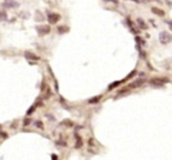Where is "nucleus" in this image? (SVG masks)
Returning a JSON list of instances; mask_svg holds the SVG:
<instances>
[{
	"instance_id": "nucleus-1",
	"label": "nucleus",
	"mask_w": 172,
	"mask_h": 160,
	"mask_svg": "<svg viewBox=\"0 0 172 160\" xmlns=\"http://www.w3.org/2000/svg\"><path fill=\"white\" fill-rule=\"evenodd\" d=\"M159 40H160L161 44L166 45V44H169V43H171L172 41V35L169 33V32H166V31L160 32V34H159Z\"/></svg>"
},
{
	"instance_id": "nucleus-2",
	"label": "nucleus",
	"mask_w": 172,
	"mask_h": 160,
	"mask_svg": "<svg viewBox=\"0 0 172 160\" xmlns=\"http://www.w3.org/2000/svg\"><path fill=\"white\" fill-rule=\"evenodd\" d=\"M51 31V27L48 25H43V26H37V32L39 35H46Z\"/></svg>"
},
{
	"instance_id": "nucleus-3",
	"label": "nucleus",
	"mask_w": 172,
	"mask_h": 160,
	"mask_svg": "<svg viewBox=\"0 0 172 160\" xmlns=\"http://www.w3.org/2000/svg\"><path fill=\"white\" fill-rule=\"evenodd\" d=\"M2 6L5 8H17V7H19V2L15 0H5Z\"/></svg>"
},
{
	"instance_id": "nucleus-4",
	"label": "nucleus",
	"mask_w": 172,
	"mask_h": 160,
	"mask_svg": "<svg viewBox=\"0 0 172 160\" xmlns=\"http://www.w3.org/2000/svg\"><path fill=\"white\" fill-rule=\"evenodd\" d=\"M167 83V79H159V78H155L150 80V85L152 86H164V84Z\"/></svg>"
},
{
	"instance_id": "nucleus-5",
	"label": "nucleus",
	"mask_w": 172,
	"mask_h": 160,
	"mask_svg": "<svg viewBox=\"0 0 172 160\" xmlns=\"http://www.w3.org/2000/svg\"><path fill=\"white\" fill-rule=\"evenodd\" d=\"M47 20H48L50 24H57L58 21L60 20V15L57 14V13H48Z\"/></svg>"
},
{
	"instance_id": "nucleus-6",
	"label": "nucleus",
	"mask_w": 172,
	"mask_h": 160,
	"mask_svg": "<svg viewBox=\"0 0 172 160\" xmlns=\"http://www.w3.org/2000/svg\"><path fill=\"white\" fill-rule=\"evenodd\" d=\"M144 84H145V80H144V79H137V80H134L133 83H131L129 86L131 88H138V87H140V86H143Z\"/></svg>"
},
{
	"instance_id": "nucleus-7",
	"label": "nucleus",
	"mask_w": 172,
	"mask_h": 160,
	"mask_svg": "<svg viewBox=\"0 0 172 160\" xmlns=\"http://www.w3.org/2000/svg\"><path fill=\"white\" fill-rule=\"evenodd\" d=\"M25 58L29 59V60H39V57L38 55H35L34 53H32V52H25Z\"/></svg>"
},
{
	"instance_id": "nucleus-8",
	"label": "nucleus",
	"mask_w": 172,
	"mask_h": 160,
	"mask_svg": "<svg viewBox=\"0 0 172 160\" xmlns=\"http://www.w3.org/2000/svg\"><path fill=\"white\" fill-rule=\"evenodd\" d=\"M152 13H155V14H157V15H159V17H164L165 15V12L164 11H161L160 8H157V7H152Z\"/></svg>"
},
{
	"instance_id": "nucleus-9",
	"label": "nucleus",
	"mask_w": 172,
	"mask_h": 160,
	"mask_svg": "<svg viewBox=\"0 0 172 160\" xmlns=\"http://www.w3.org/2000/svg\"><path fill=\"white\" fill-rule=\"evenodd\" d=\"M137 24H138V26H139L142 29H147V25L143 21V19L138 18V19H137Z\"/></svg>"
},
{
	"instance_id": "nucleus-10",
	"label": "nucleus",
	"mask_w": 172,
	"mask_h": 160,
	"mask_svg": "<svg viewBox=\"0 0 172 160\" xmlns=\"http://www.w3.org/2000/svg\"><path fill=\"white\" fill-rule=\"evenodd\" d=\"M7 20V13L5 11H0V21H6Z\"/></svg>"
},
{
	"instance_id": "nucleus-11",
	"label": "nucleus",
	"mask_w": 172,
	"mask_h": 160,
	"mask_svg": "<svg viewBox=\"0 0 172 160\" xmlns=\"http://www.w3.org/2000/svg\"><path fill=\"white\" fill-rule=\"evenodd\" d=\"M101 95H98V97H94V98H91L90 100H88V104H97V102L100 100Z\"/></svg>"
},
{
	"instance_id": "nucleus-12",
	"label": "nucleus",
	"mask_w": 172,
	"mask_h": 160,
	"mask_svg": "<svg viewBox=\"0 0 172 160\" xmlns=\"http://www.w3.org/2000/svg\"><path fill=\"white\" fill-rule=\"evenodd\" d=\"M69 27H66V26H60V27H58V32L61 34V33H66L67 31H69Z\"/></svg>"
},
{
	"instance_id": "nucleus-13",
	"label": "nucleus",
	"mask_w": 172,
	"mask_h": 160,
	"mask_svg": "<svg viewBox=\"0 0 172 160\" xmlns=\"http://www.w3.org/2000/svg\"><path fill=\"white\" fill-rule=\"evenodd\" d=\"M75 138H77V145H75V147H77V148H79V147H81V146H83L81 138H80V137H78L77 134H75Z\"/></svg>"
},
{
	"instance_id": "nucleus-14",
	"label": "nucleus",
	"mask_w": 172,
	"mask_h": 160,
	"mask_svg": "<svg viewBox=\"0 0 172 160\" xmlns=\"http://www.w3.org/2000/svg\"><path fill=\"white\" fill-rule=\"evenodd\" d=\"M121 84V81H115V83H112L111 85H110V87H109V89H113V88H115L117 86H119Z\"/></svg>"
},
{
	"instance_id": "nucleus-15",
	"label": "nucleus",
	"mask_w": 172,
	"mask_h": 160,
	"mask_svg": "<svg viewBox=\"0 0 172 160\" xmlns=\"http://www.w3.org/2000/svg\"><path fill=\"white\" fill-rule=\"evenodd\" d=\"M34 110H35V106H32V107L29 108V111H27V116H31V114L34 112Z\"/></svg>"
},
{
	"instance_id": "nucleus-16",
	"label": "nucleus",
	"mask_w": 172,
	"mask_h": 160,
	"mask_svg": "<svg viewBox=\"0 0 172 160\" xmlns=\"http://www.w3.org/2000/svg\"><path fill=\"white\" fill-rule=\"evenodd\" d=\"M64 124H65L66 126H73V122H72L71 120H65V121H64Z\"/></svg>"
},
{
	"instance_id": "nucleus-17",
	"label": "nucleus",
	"mask_w": 172,
	"mask_h": 160,
	"mask_svg": "<svg viewBox=\"0 0 172 160\" xmlns=\"http://www.w3.org/2000/svg\"><path fill=\"white\" fill-rule=\"evenodd\" d=\"M134 74H137V72H136V71H133V72H131V73H130V74H129V75L126 77V79H131V78H132V77H133ZM126 79H125V80H126Z\"/></svg>"
},
{
	"instance_id": "nucleus-18",
	"label": "nucleus",
	"mask_w": 172,
	"mask_h": 160,
	"mask_svg": "<svg viewBox=\"0 0 172 160\" xmlns=\"http://www.w3.org/2000/svg\"><path fill=\"white\" fill-rule=\"evenodd\" d=\"M35 126L39 128H43V122L41 121H35Z\"/></svg>"
},
{
	"instance_id": "nucleus-19",
	"label": "nucleus",
	"mask_w": 172,
	"mask_h": 160,
	"mask_svg": "<svg viewBox=\"0 0 172 160\" xmlns=\"http://www.w3.org/2000/svg\"><path fill=\"white\" fill-rule=\"evenodd\" d=\"M29 122H31V120H29V119H26V120L24 121V125H25V126H27V125H29Z\"/></svg>"
},
{
	"instance_id": "nucleus-20",
	"label": "nucleus",
	"mask_w": 172,
	"mask_h": 160,
	"mask_svg": "<svg viewBox=\"0 0 172 160\" xmlns=\"http://www.w3.org/2000/svg\"><path fill=\"white\" fill-rule=\"evenodd\" d=\"M145 2H150V1H157V2H160V0H143Z\"/></svg>"
},
{
	"instance_id": "nucleus-21",
	"label": "nucleus",
	"mask_w": 172,
	"mask_h": 160,
	"mask_svg": "<svg viewBox=\"0 0 172 160\" xmlns=\"http://www.w3.org/2000/svg\"><path fill=\"white\" fill-rule=\"evenodd\" d=\"M133 1H136V2H139V1H138V0H133Z\"/></svg>"
}]
</instances>
